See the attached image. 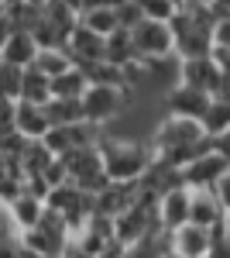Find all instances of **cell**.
Instances as JSON below:
<instances>
[{"label": "cell", "mask_w": 230, "mask_h": 258, "mask_svg": "<svg viewBox=\"0 0 230 258\" xmlns=\"http://www.w3.org/2000/svg\"><path fill=\"white\" fill-rule=\"evenodd\" d=\"M41 179L48 182V189L52 186H62V182H69V172H65V162L62 159H52L45 169H41Z\"/></svg>", "instance_id": "obj_33"}, {"label": "cell", "mask_w": 230, "mask_h": 258, "mask_svg": "<svg viewBox=\"0 0 230 258\" xmlns=\"http://www.w3.org/2000/svg\"><path fill=\"white\" fill-rule=\"evenodd\" d=\"M11 31H14V24H11V18L0 11V48H4V41L11 38Z\"/></svg>", "instance_id": "obj_41"}, {"label": "cell", "mask_w": 230, "mask_h": 258, "mask_svg": "<svg viewBox=\"0 0 230 258\" xmlns=\"http://www.w3.org/2000/svg\"><path fill=\"white\" fill-rule=\"evenodd\" d=\"M24 145H28V138H21L18 131H7V135H0V155L11 162L21 159V152H24Z\"/></svg>", "instance_id": "obj_31"}, {"label": "cell", "mask_w": 230, "mask_h": 258, "mask_svg": "<svg viewBox=\"0 0 230 258\" xmlns=\"http://www.w3.org/2000/svg\"><path fill=\"white\" fill-rule=\"evenodd\" d=\"M131 103V90L127 86H100V83H90L86 93L79 97V107H83V117L93 127H107L110 120H117L124 114V107Z\"/></svg>", "instance_id": "obj_3"}, {"label": "cell", "mask_w": 230, "mask_h": 258, "mask_svg": "<svg viewBox=\"0 0 230 258\" xmlns=\"http://www.w3.org/2000/svg\"><path fill=\"white\" fill-rule=\"evenodd\" d=\"M210 148H213V138H206V131L199 127V120L175 117V114H169L155 127V138H151V155H162L165 162H172L179 169L186 162H192L196 155L210 152Z\"/></svg>", "instance_id": "obj_1"}, {"label": "cell", "mask_w": 230, "mask_h": 258, "mask_svg": "<svg viewBox=\"0 0 230 258\" xmlns=\"http://www.w3.org/2000/svg\"><path fill=\"white\" fill-rule=\"evenodd\" d=\"M79 24H86L90 31H96V35H110L114 28H120L114 7H90V11L79 14Z\"/></svg>", "instance_id": "obj_27"}, {"label": "cell", "mask_w": 230, "mask_h": 258, "mask_svg": "<svg viewBox=\"0 0 230 258\" xmlns=\"http://www.w3.org/2000/svg\"><path fill=\"white\" fill-rule=\"evenodd\" d=\"M169 31H172V55L175 59H192V55H210L213 48V28L206 24H199V21H192L186 11H179L175 7V14L169 21Z\"/></svg>", "instance_id": "obj_4"}, {"label": "cell", "mask_w": 230, "mask_h": 258, "mask_svg": "<svg viewBox=\"0 0 230 258\" xmlns=\"http://www.w3.org/2000/svg\"><path fill=\"white\" fill-rule=\"evenodd\" d=\"M213 7H216L220 18H230V0H213Z\"/></svg>", "instance_id": "obj_42"}, {"label": "cell", "mask_w": 230, "mask_h": 258, "mask_svg": "<svg viewBox=\"0 0 230 258\" xmlns=\"http://www.w3.org/2000/svg\"><path fill=\"white\" fill-rule=\"evenodd\" d=\"M31 66H38L41 73L52 80V76H58V73H65L72 62H69V55H65L62 48H41L38 55H35V62H31Z\"/></svg>", "instance_id": "obj_28"}, {"label": "cell", "mask_w": 230, "mask_h": 258, "mask_svg": "<svg viewBox=\"0 0 230 258\" xmlns=\"http://www.w3.org/2000/svg\"><path fill=\"white\" fill-rule=\"evenodd\" d=\"M65 162V172H69V182L79 186L83 193H100L110 179L103 172V162H100V148L96 145H83V148H72L69 155H62Z\"/></svg>", "instance_id": "obj_5"}, {"label": "cell", "mask_w": 230, "mask_h": 258, "mask_svg": "<svg viewBox=\"0 0 230 258\" xmlns=\"http://www.w3.org/2000/svg\"><path fill=\"white\" fill-rule=\"evenodd\" d=\"M134 197H137V182H107L100 193H93V214L117 217L134 203Z\"/></svg>", "instance_id": "obj_14"}, {"label": "cell", "mask_w": 230, "mask_h": 258, "mask_svg": "<svg viewBox=\"0 0 230 258\" xmlns=\"http://www.w3.org/2000/svg\"><path fill=\"white\" fill-rule=\"evenodd\" d=\"M4 210H7V220H11V227H14V231L21 234V231H28V227H35V224H38L41 210H45V200L35 197V193H28V189H21V193L11 200Z\"/></svg>", "instance_id": "obj_15"}, {"label": "cell", "mask_w": 230, "mask_h": 258, "mask_svg": "<svg viewBox=\"0 0 230 258\" xmlns=\"http://www.w3.org/2000/svg\"><path fill=\"white\" fill-rule=\"evenodd\" d=\"M210 258H230V238H227V234H223L220 241H213Z\"/></svg>", "instance_id": "obj_40"}, {"label": "cell", "mask_w": 230, "mask_h": 258, "mask_svg": "<svg viewBox=\"0 0 230 258\" xmlns=\"http://www.w3.org/2000/svg\"><path fill=\"white\" fill-rule=\"evenodd\" d=\"M223 217V207L213 189H189V224H199V227H213Z\"/></svg>", "instance_id": "obj_18"}, {"label": "cell", "mask_w": 230, "mask_h": 258, "mask_svg": "<svg viewBox=\"0 0 230 258\" xmlns=\"http://www.w3.org/2000/svg\"><path fill=\"white\" fill-rule=\"evenodd\" d=\"M86 73V80L90 83H100V86H127V73H124V66H114V62L100 59L93 62L90 69H83ZM131 90V86H127Z\"/></svg>", "instance_id": "obj_25"}, {"label": "cell", "mask_w": 230, "mask_h": 258, "mask_svg": "<svg viewBox=\"0 0 230 258\" xmlns=\"http://www.w3.org/2000/svg\"><path fill=\"white\" fill-rule=\"evenodd\" d=\"M52 97V80L41 73L38 66H24L21 69V97L18 100H28V103H45Z\"/></svg>", "instance_id": "obj_19"}, {"label": "cell", "mask_w": 230, "mask_h": 258, "mask_svg": "<svg viewBox=\"0 0 230 258\" xmlns=\"http://www.w3.org/2000/svg\"><path fill=\"white\" fill-rule=\"evenodd\" d=\"M155 217H158L162 234H172L175 227H182L189 220V186H175L169 193H162L155 203Z\"/></svg>", "instance_id": "obj_11"}, {"label": "cell", "mask_w": 230, "mask_h": 258, "mask_svg": "<svg viewBox=\"0 0 230 258\" xmlns=\"http://www.w3.org/2000/svg\"><path fill=\"white\" fill-rule=\"evenodd\" d=\"M213 193H216V200H220V207L227 210L230 207V169L223 172V176L216 179V186H213Z\"/></svg>", "instance_id": "obj_36"}, {"label": "cell", "mask_w": 230, "mask_h": 258, "mask_svg": "<svg viewBox=\"0 0 230 258\" xmlns=\"http://www.w3.org/2000/svg\"><path fill=\"white\" fill-rule=\"evenodd\" d=\"M100 138H103V135H100V127L86 124V120H79V124H52V127H48L38 141L45 145V152H48V155L62 159V155H69L72 148L96 145Z\"/></svg>", "instance_id": "obj_7"}, {"label": "cell", "mask_w": 230, "mask_h": 258, "mask_svg": "<svg viewBox=\"0 0 230 258\" xmlns=\"http://www.w3.org/2000/svg\"><path fill=\"white\" fill-rule=\"evenodd\" d=\"M35 55H38V45H35V38H31V31H24V28H14L11 38L4 41V48H0V62L18 66V69L31 66Z\"/></svg>", "instance_id": "obj_17"}, {"label": "cell", "mask_w": 230, "mask_h": 258, "mask_svg": "<svg viewBox=\"0 0 230 258\" xmlns=\"http://www.w3.org/2000/svg\"><path fill=\"white\" fill-rule=\"evenodd\" d=\"M227 169H230V165L210 148V152H203V155H196L192 162L182 165V182H186L189 189H213L216 179L223 176Z\"/></svg>", "instance_id": "obj_12"}, {"label": "cell", "mask_w": 230, "mask_h": 258, "mask_svg": "<svg viewBox=\"0 0 230 258\" xmlns=\"http://www.w3.org/2000/svg\"><path fill=\"white\" fill-rule=\"evenodd\" d=\"M134 4L141 7V14L151 21H169L179 7V0H134Z\"/></svg>", "instance_id": "obj_30"}, {"label": "cell", "mask_w": 230, "mask_h": 258, "mask_svg": "<svg viewBox=\"0 0 230 258\" xmlns=\"http://www.w3.org/2000/svg\"><path fill=\"white\" fill-rule=\"evenodd\" d=\"M48 127L52 124H48V117H45V110H41L38 103H28V100H18L14 103V131H18L21 138L38 141Z\"/></svg>", "instance_id": "obj_16"}, {"label": "cell", "mask_w": 230, "mask_h": 258, "mask_svg": "<svg viewBox=\"0 0 230 258\" xmlns=\"http://www.w3.org/2000/svg\"><path fill=\"white\" fill-rule=\"evenodd\" d=\"M175 83H186V86H196V90L216 97V90H220V83H223V73H220V66L213 62V55L175 59Z\"/></svg>", "instance_id": "obj_8"}, {"label": "cell", "mask_w": 230, "mask_h": 258, "mask_svg": "<svg viewBox=\"0 0 230 258\" xmlns=\"http://www.w3.org/2000/svg\"><path fill=\"white\" fill-rule=\"evenodd\" d=\"M41 18L58 24L62 31H72V28L79 24V7L69 4V0H48V4L41 7Z\"/></svg>", "instance_id": "obj_24"}, {"label": "cell", "mask_w": 230, "mask_h": 258, "mask_svg": "<svg viewBox=\"0 0 230 258\" xmlns=\"http://www.w3.org/2000/svg\"><path fill=\"white\" fill-rule=\"evenodd\" d=\"M86 86H90L86 73L76 69V66H69L65 73L52 76V97H58V100H79L83 93H86Z\"/></svg>", "instance_id": "obj_21"}, {"label": "cell", "mask_w": 230, "mask_h": 258, "mask_svg": "<svg viewBox=\"0 0 230 258\" xmlns=\"http://www.w3.org/2000/svg\"><path fill=\"white\" fill-rule=\"evenodd\" d=\"M21 0H0V11H11V7H18Z\"/></svg>", "instance_id": "obj_44"}, {"label": "cell", "mask_w": 230, "mask_h": 258, "mask_svg": "<svg viewBox=\"0 0 230 258\" xmlns=\"http://www.w3.org/2000/svg\"><path fill=\"white\" fill-rule=\"evenodd\" d=\"M213 152L230 165V131H223V135H216V138H213Z\"/></svg>", "instance_id": "obj_38"}, {"label": "cell", "mask_w": 230, "mask_h": 258, "mask_svg": "<svg viewBox=\"0 0 230 258\" xmlns=\"http://www.w3.org/2000/svg\"><path fill=\"white\" fill-rule=\"evenodd\" d=\"M96 258H127V248L117 244V241H107V244L100 248V255H96Z\"/></svg>", "instance_id": "obj_39"}, {"label": "cell", "mask_w": 230, "mask_h": 258, "mask_svg": "<svg viewBox=\"0 0 230 258\" xmlns=\"http://www.w3.org/2000/svg\"><path fill=\"white\" fill-rule=\"evenodd\" d=\"M103 59L114 62V66H131V62L137 59L127 28H114L110 35H103Z\"/></svg>", "instance_id": "obj_20"}, {"label": "cell", "mask_w": 230, "mask_h": 258, "mask_svg": "<svg viewBox=\"0 0 230 258\" xmlns=\"http://www.w3.org/2000/svg\"><path fill=\"white\" fill-rule=\"evenodd\" d=\"M131 31V45H134V55L141 62H162V59H175L172 55V31L165 21H151L141 18Z\"/></svg>", "instance_id": "obj_6"}, {"label": "cell", "mask_w": 230, "mask_h": 258, "mask_svg": "<svg viewBox=\"0 0 230 258\" xmlns=\"http://www.w3.org/2000/svg\"><path fill=\"white\" fill-rule=\"evenodd\" d=\"M165 107H169V114H175V117L199 120L203 110L210 107V93H203L196 86H186V83H172L169 93H165Z\"/></svg>", "instance_id": "obj_13"}, {"label": "cell", "mask_w": 230, "mask_h": 258, "mask_svg": "<svg viewBox=\"0 0 230 258\" xmlns=\"http://www.w3.org/2000/svg\"><path fill=\"white\" fill-rule=\"evenodd\" d=\"M210 35H213V45L216 48H230V18H216Z\"/></svg>", "instance_id": "obj_34"}, {"label": "cell", "mask_w": 230, "mask_h": 258, "mask_svg": "<svg viewBox=\"0 0 230 258\" xmlns=\"http://www.w3.org/2000/svg\"><path fill=\"white\" fill-rule=\"evenodd\" d=\"M158 258H182V255H175L172 248H165V251H162V255H158Z\"/></svg>", "instance_id": "obj_45"}, {"label": "cell", "mask_w": 230, "mask_h": 258, "mask_svg": "<svg viewBox=\"0 0 230 258\" xmlns=\"http://www.w3.org/2000/svg\"><path fill=\"white\" fill-rule=\"evenodd\" d=\"M31 38H35V45H38V52H41V48H62L65 38H69V31H62L58 24L38 18V21H35V28H31Z\"/></svg>", "instance_id": "obj_26"}, {"label": "cell", "mask_w": 230, "mask_h": 258, "mask_svg": "<svg viewBox=\"0 0 230 258\" xmlns=\"http://www.w3.org/2000/svg\"><path fill=\"white\" fill-rule=\"evenodd\" d=\"M210 55H213V62L220 66V73H223V76L230 80V48H216V45H213Z\"/></svg>", "instance_id": "obj_37"}, {"label": "cell", "mask_w": 230, "mask_h": 258, "mask_svg": "<svg viewBox=\"0 0 230 258\" xmlns=\"http://www.w3.org/2000/svg\"><path fill=\"white\" fill-rule=\"evenodd\" d=\"M165 248H172L175 255H182V258H210V248H213L210 227H199V224L186 220L172 234H165Z\"/></svg>", "instance_id": "obj_10"}, {"label": "cell", "mask_w": 230, "mask_h": 258, "mask_svg": "<svg viewBox=\"0 0 230 258\" xmlns=\"http://www.w3.org/2000/svg\"><path fill=\"white\" fill-rule=\"evenodd\" d=\"M96 148H100V162H103V172L110 182H137L151 162V148L141 141L100 138Z\"/></svg>", "instance_id": "obj_2"}, {"label": "cell", "mask_w": 230, "mask_h": 258, "mask_svg": "<svg viewBox=\"0 0 230 258\" xmlns=\"http://www.w3.org/2000/svg\"><path fill=\"white\" fill-rule=\"evenodd\" d=\"M199 127L206 131V138H216V135L230 131V100H223V97H210V107L203 110V117H199Z\"/></svg>", "instance_id": "obj_22"}, {"label": "cell", "mask_w": 230, "mask_h": 258, "mask_svg": "<svg viewBox=\"0 0 230 258\" xmlns=\"http://www.w3.org/2000/svg\"><path fill=\"white\" fill-rule=\"evenodd\" d=\"M41 110H45V117L48 124H79L83 117V107H79V100H58V97H48L41 103Z\"/></svg>", "instance_id": "obj_23"}, {"label": "cell", "mask_w": 230, "mask_h": 258, "mask_svg": "<svg viewBox=\"0 0 230 258\" xmlns=\"http://www.w3.org/2000/svg\"><path fill=\"white\" fill-rule=\"evenodd\" d=\"M62 52L69 55V62H72L76 69H90L93 62L103 59V35L90 31L86 24H76V28L69 31L65 45H62Z\"/></svg>", "instance_id": "obj_9"}, {"label": "cell", "mask_w": 230, "mask_h": 258, "mask_svg": "<svg viewBox=\"0 0 230 258\" xmlns=\"http://www.w3.org/2000/svg\"><path fill=\"white\" fill-rule=\"evenodd\" d=\"M14 103H18V100H4L0 97V135L14 131Z\"/></svg>", "instance_id": "obj_35"}, {"label": "cell", "mask_w": 230, "mask_h": 258, "mask_svg": "<svg viewBox=\"0 0 230 258\" xmlns=\"http://www.w3.org/2000/svg\"><path fill=\"white\" fill-rule=\"evenodd\" d=\"M220 227H223V234H227V238H230V207H227V210H223V217H220Z\"/></svg>", "instance_id": "obj_43"}, {"label": "cell", "mask_w": 230, "mask_h": 258, "mask_svg": "<svg viewBox=\"0 0 230 258\" xmlns=\"http://www.w3.org/2000/svg\"><path fill=\"white\" fill-rule=\"evenodd\" d=\"M24 4H31V7H45L48 0H24Z\"/></svg>", "instance_id": "obj_46"}, {"label": "cell", "mask_w": 230, "mask_h": 258, "mask_svg": "<svg viewBox=\"0 0 230 258\" xmlns=\"http://www.w3.org/2000/svg\"><path fill=\"white\" fill-rule=\"evenodd\" d=\"M114 14H117V24H120V28H134L137 21L144 18V14H141V7H137L134 0H124V4H117Z\"/></svg>", "instance_id": "obj_32"}, {"label": "cell", "mask_w": 230, "mask_h": 258, "mask_svg": "<svg viewBox=\"0 0 230 258\" xmlns=\"http://www.w3.org/2000/svg\"><path fill=\"white\" fill-rule=\"evenodd\" d=\"M0 97L4 100H18L21 97V69L0 62Z\"/></svg>", "instance_id": "obj_29"}]
</instances>
